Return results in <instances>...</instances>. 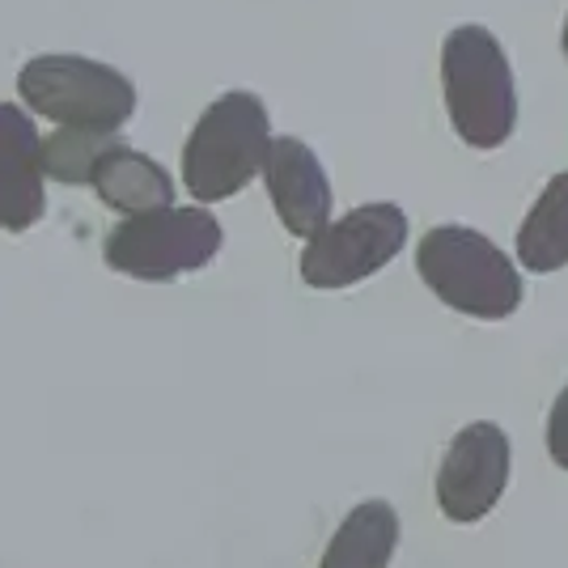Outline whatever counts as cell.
I'll use <instances>...</instances> for the list:
<instances>
[{
	"instance_id": "obj_1",
	"label": "cell",
	"mask_w": 568,
	"mask_h": 568,
	"mask_svg": "<svg viewBox=\"0 0 568 568\" xmlns=\"http://www.w3.org/2000/svg\"><path fill=\"white\" fill-rule=\"evenodd\" d=\"M416 276L446 310L479 323H505L526 302L518 260L471 225H433L416 246Z\"/></svg>"
},
{
	"instance_id": "obj_2",
	"label": "cell",
	"mask_w": 568,
	"mask_h": 568,
	"mask_svg": "<svg viewBox=\"0 0 568 568\" xmlns=\"http://www.w3.org/2000/svg\"><path fill=\"white\" fill-rule=\"evenodd\" d=\"M442 98L454 136L493 153L518 128L514 64L488 26H454L442 39Z\"/></svg>"
},
{
	"instance_id": "obj_3",
	"label": "cell",
	"mask_w": 568,
	"mask_h": 568,
	"mask_svg": "<svg viewBox=\"0 0 568 568\" xmlns=\"http://www.w3.org/2000/svg\"><path fill=\"white\" fill-rule=\"evenodd\" d=\"M272 149V115L260 94L230 90L209 102L183 141V187L195 204L234 200L263 174Z\"/></svg>"
},
{
	"instance_id": "obj_4",
	"label": "cell",
	"mask_w": 568,
	"mask_h": 568,
	"mask_svg": "<svg viewBox=\"0 0 568 568\" xmlns=\"http://www.w3.org/2000/svg\"><path fill=\"white\" fill-rule=\"evenodd\" d=\"M18 94L30 115H43L60 128L119 132L136 115V85L115 64L72 51L26 60L18 72Z\"/></svg>"
},
{
	"instance_id": "obj_5",
	"label": "cell",
	"mask_w": 568,
	"mask_h": 568,
	"mask_svg": "<svg viewBox=\"0 0 568 568\" xmlns=\"http://www.w3.org/2000/svg\"><path fill=\"white\" fill-rule=\"evenodd\" d=\"M225 230L204 204H170L158 213L123 216L102 242V260L132 281H179L221 255Z\"/></svg>"
},
{
	"instance_id": "obj_6",
	"label": "cell",
	"mask_w": 568,
	"mask_h": 568,
	"mask_svg": "<svg viewBox=\"0 0 568 568\" xmlns=\"http://www.w3.org/2000/svg\"><path fill=\"white\" fill-rule=\"evenodd\" d=\"M407 234H412V225L399 204H390V200L356 204L344 216H332L314 237H306L297 272L318 293L353 288L399 260Z\"/></svg>"
},
{
	"instance_id": "obj_7",
	"label": "cell",
	"mask_w": 568,
	"mask_h": 568,
	"mask_svg": "<svg viewBox=\"0 0 568 568\" xmlns=\"http://www.w3.org/2000/svg\"><path fill=\"white\" fill-rule=\"evenodd\" d=\"M514 479V446L497 420H471L450 437L437 463L433 497L437 514L454 526H475L497 514L505 488Z\"/></svg>"
},
{
	"instance_id": "obj_8",
	"label": "cell",
	"mask_w": 568,
	"mask_h": 568,
	"mask_svg": "<svg viewBox=\"0 0 568 568\" xmlns=\"http://www.w3.org/2000/svg\"><path fill=\"white\" fill-rule=\"evenodd\" d=\"M263 187L272 200V213L284 234L297 242L314 237L332 221V183L318 153L302 136H272L267 162H263Z\"/></svg>"
},
{
	"instance_id": "obj_9",
	"label": "cell",
	"mask_w": 568,
	"mask_h": 568,
	"mask_svg": "<svg viewBox=\"0 0 568 568\" xmlns=\"http://www.w3.org/2000/svg\"><path fill=\"white\" fill-rule=\"evenodd\" d=\"M48 216L43 136L30 111L0 102V230L26 234Z\"/></svg>"
},
{
	"instance_id": "obj_10",
	"label": "cell",
	"mask_w": 568,
	"mask_h": 568,
	"mask_svg": "<svg viewBox=\"0 0 568 568\" xmlns=\"http://www.w3.org/2000/svg\"><path fill=\"white\" fill-rule=\"evenodd\" d=\"M90 187H94L98 200L119 216L158 213V209L179 204V183L170 179V170L162 166V162H153L149 153H141V149H132V144H123V141L98 158Z\"/></svg>"
},
{
	"instance_id": "obj_11",
	"label": "cell",
	"mask_w": 568,
	"mask_h": 568,
	"mask_svg": "<svg viewBox=\"0 0 568 568\" xmlns=\"http://www.w3.org/2000/svg\"><path fill=\"white\" fill-rule=\"evenodd\" d=\"M399 509L390 500H361L327 539L318 568H390L399 551Z\"/></svg>"
},
{
	"instance_id": "obj_12",
	"label": "cell",
	"mask_w": 568,
	"mask_h": 568,
	"mask_svg": "<svg viewBox=\"0 0 568 568\" xmlns=\"http://www.w3.org/2000/svg\"><path fill=\"white\" fill-rule=\"evenodd\" d=\"M521 272L551 276L568 267V170L551 174L544 191L535 195V204L526 209L514 237Z\"/></svg>"
},
{
	"instance_id": "obj_13",
	"label": "cell",
	"mask_w": 568,
	"mask_h": 568,
	"mask_svg": "<svg viewBox=\"0 0 568 568\" xmlns=\"http://www.w3.org/2000/svg\"><path fill=\"white\" fill-rule=\"evenodd\" d=\"M119 144V132H90V128H55L43 141V174L64 187H90L98 158Z\"/></svg>"
},
{
	"instance_id": "obj_14",
	"label": "cell",
	"mask_w": 568,
	"mask_h": 568,
	"mask_svg": "<svg viewBox=\"0 0 568 568\" xmlns=\"http://www.w3.org/2000/svg\"><path fill=\"white\" fill-rule=\"evenodd\" d=\"M544 446H547V458H551L560 471H568V382H565V390L551 399V407H547Z\"/></svg>"
},
{
	"instance_id": "obj_15",
	"label": "cell",
	"mask_w": 568,
	"mask_h": 568,
	"mask_svg": "<svg viewBox=\"0 0 568 568\" xmlns=\"http://www.w3.org/2000/svg\"><path fill=\"white\" fill-rule=\"evenodd\" d=\"M560 48H565V60H568V18H565V34H560Z\"/></svg>"
}]
</instances>
